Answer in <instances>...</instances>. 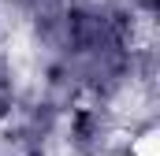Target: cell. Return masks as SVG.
<instances>
[{
	"label": "cell",
	"mask_w": 160,
	"mask_h": 156,
	"mask_svg": "<svg viewBox=\"0 0 160 156\" xmlns=\"http://www.w3.org/2000/svg\"><path fill=\"white\" fill-rule=\"evenodd\" d=\"M48 4H56V0H11V7L19 11V15H34V11H41V7H48Z\"/></svg>",
	"instance_id": "obj_1"
}]
</instances>
